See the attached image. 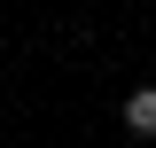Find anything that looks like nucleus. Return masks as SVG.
<instances>
[{
  "instance_id": "1",
  "label": "nucleus",
  "mask_w": 156,
  "mask_h": 148,
  "mask_svg": "<svg viewBox=\"0 0 156 148\" xmlns=\"http://www.w3.org/2000/svg\"><path fill=\"white\" fill-rule=\"evenodd\" d=\"M125 132H140V140L156 132V93H148V86H140V93H125Z\"/></svg>"
}]
</instances>
